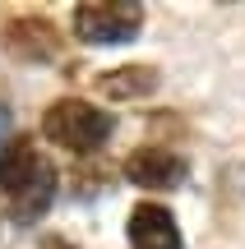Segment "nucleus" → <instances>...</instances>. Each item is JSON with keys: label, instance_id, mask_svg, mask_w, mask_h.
<instances>
[{"label": "nucleus", "instance_id": "f257e3e1", "mask_svg": "<svg viewBox=\"0 0 245 249\" xmlns=\"http://www.w3.org/2000/svg\"><path fill=\"white\" fill-rule=\"evenodd\" d=\"M0 189L9 194L14 222H37L56 198V166L33 148V139H9L0 152Z\"/></svg>", "mask_w": 245, "mask_h": 249}, {"label": "nucleus", "instance_id": "423d86ee", "mask_svg": "<svg viewBox=\"0 0 245 249\" xmlns=\"http://www.w3.org/2000/svg\"><path fill=\"white\" fill-rule=\"evenodd\" d=\"M130 240L134 249H181V226L162 203H139L130 213Z\"/></svg>", "mask_w": 245, "mask_h": 249}, {"label": "nucleus", "instance_id": "20e7f679", "mask_svg": "<svg viewBox=\"0 0 245 249\" xmlns=\"http://www.w3.org/2000/svg\"><path fill=\"white\" fill-rule=\"evenodd\" d=\"M0 37H5V51L19 60H56L60 55V33L46 18H9Z\"/></svg>", "mask_w": 245, "mask_h": 249}, {"label": "nucleus", "instance_id": "1a4fd4ad", "mask_svg": "<svg viewBox=\"0 0 245 249\" xmlns=\"http://www.w3.org/2000/svg\"><path fill=\"white\" fill-rule=\"evenodd\" d=\"M42 249H70V245H65V240H46Z\"/></svg>", "mask_w": 245, "mask_h": 249}, {"label": "nucleus", "instance_id": "f03ea898", "mask_svg": "<svg viewBox=\"0 0 245 249\" xmlns=\"http://www.w3.org/2000/svg\"><path fill=\"white\" fill-rule=\"evenodd\" d=\"M111 116L107 111H97V107H88V102H79V97H65V102H56V107H46V116H42V134L56 143V148H65V152H97L102 143L111 139Z\"/></svg>", "mask_w": 245, "mask_h": 249}, {"label": "nucleus", "instance_id": "0eeeda50", "mask_svg": "<svg viewBox=\"0 0 245 249\" xmlns=\"http://www.w3.org/2000/svg\"><path fill=\"white\" fill-rule=\"evenodd\" d=\"M157 88V70L153 65H125V70H111L97 79V92L102 97H116V102H130V97H148Z\"/></svg>", "mask_w": 245, "mask_h": 249}, {"label": "nucleus", "instance_id": "6e6552de", "mask_svg": "<svg viewBox=\"0 0 245 249\" xmlns=\"http://www.w3.org/2000/svg\"><path fill=\"white\" fill-rule=\"evenodd\" d=\"M5 134H9V111L0 107V152H5Z\"/></svg>", "mask_w": 245, "mask_h": 249}, {"label": "nucleus", "instance_id": "39448f33", "mask_svg": "<svg viewBox=\"0 0 245 249\" xmlns=\"http://www.w3.org/2000/svg\"><path fill=\"white\" fill-rule=\"evenodd\" d=\"M125 176L139 189H171V185L185 180V157L181 152H167V148H139V152H130Z\"/></svg>", "mask_w": 245, "mask_h": 249}, {"label": "nucleus", "instance_id": "7ed1b4c3", "mask_svg": "<svg viewBox=\"0 0 245 249\" xmlns=\"http://www.w3.org/2000/svg\"><path fill=\"white\" fill-rule=\"evenodd\" d=\"M144 28V9L130 0H93V5L74 9V33L88 46H116Z\"/></svg>", "mask_w": 245, "mask_h": 249}]
</instances>
